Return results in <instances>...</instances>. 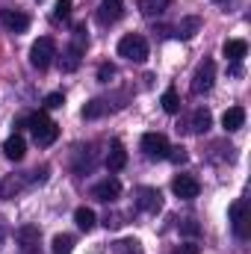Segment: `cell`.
I'll list each match as a JSON object with an SVG mask.
<instances>
[{"instance_id":"cell-1","label":"cell","mask_w":251,"mask_h":254,"mask_svg":"<svg viewBox=\"0 0 251 254\" xmlns=\"http://www.w3.org/2000/svg\"><path fill=\"white\" fill-rule=\"evenodd\" d=\"M27 127L33 130V139H36L39 148L54 145L57 136H60V127H57V122L48 119V113H36V116H30V119H27Z\"/></svg>"},{"instance_id":"cell-2","label":"cell","mask_w":251,"mask_h":254,"mask_svg":"<svg viewBox=\"0 0 251 254\" xmlns=\"http://www.w3.org/2000/svg\"><path fill=\"white\" fill-rule=\"evenodd\" d=\"M119 57H125L130 63H145L148 60V42H145V36H139V33L125 36L119 42Z\"/></svg>"},{"instance_id":"cell-3","label":"cell","mask_w":251,"mask_h":254,"mask_svg":"<svg viewBox=\"0 0 251 254\" xmlns=\"http://www.w3.org/2000/svg\"><path fill=\"white\" fill-rule=\"evenodd\" d=\"M54 57H57V45H54V39L42 36L39 42H33V48H30V65H33V68H39V71L51 68Z\"/></svg>"},{"instance_id":"cell-4","label":"cell","mask_w":251,"mask_h":254,"mask_svg":"<svg viewBox=\"0 0 251 254\" xmlns=\"http://www.w3.org/2000/svg\"><path fill=\"white\" fill-rule=\"evenodd\" d=\"M83 30H86V27H77V30H74V33H77V36H74V45H68L65 54H63V71H68V74L77 71L80 63H83V51H86V33H83Z\"/></svg>"},{"instance_id":"cell-5","label":"cell","mask_w":251,"mask_h":254,"mask_svg":"<svg viewBox=\"0 0 251 254\" xmlns=\"http://www.w3.org/2000/svg\"><path fill=\"white\" fill-rule=\"evenodd\" d=\"M213 80H216V63L204 60L192 74V95H207L213 89Z\"/></svg>"},{"instance_id":"cell-6","label":"cell","mask_w":251,"mask_h":254,"mask_svg":"<svg viewBox=\"0 0 251 254\" xmlns=\"http://www.w3.org/2000/svg\"><path fill=\"white\" fill-rule=\"evenodd\" d=\"M231 222H234V234L240 240H249L251 237V213H249V204L246 201H237L231 207Z\"/></svg>"},{"instance_id":"cell-7","label":"cell","mask_w":251,"mask_h":254,"mask_svg":"<svg viewBox=\"0 0 251 254\" xmlns=\"http://www.w3.org/2000/svg\"><path fill=\"white\" fill-rule=\"evenodd\" d=\"M142 151L148 160H166L169 154V139L163 133H145L142 136Z\"/></svg>"},{"instance_id":"cell-8","label":"cell","mask_w":251,"mask_h":254,"mask_svg":"<svg viewBox=\"0 0 251 254\" xmlns=\"http://www.w3.org/2000/svg\"><path fill=\"white\" fill-rule=\"evenodd\" d=\"M172 192H175L178 198H184V201H192V198H198L201 187H198V181H195L192 175H178V178L172 181Z\"/></svg>"},{"instance_id":"cell-9","label":"cell","mask_w":251,"mask_h":254,"mask_svg":"<svg viewBox=\"0 0 251 254\" xmlns=\"http://www.w3.org/2000/svg\"><path fill=\"white\" fill-rule=\"evenodd\" d=\"M125 15V0H101L98 6V21L107 27V24H116L119 18Z\"/></svg>"},{"instance_id":"cell-10","label":"cell","mask_w":251,"mask_h":254,"mask_svg":"<svg viewBox=\"0 0 251 254\" xmlns=\"http://www.w3.org/2000/svg\"><path fill=\"white\" fill-rule=\"evenodd\" d=\"M0 24H3L9 33H24V30L30 27V18H27L24 12H18V9H3V12H0Z\"/></svg>"},{"instance_id":"cell-11","label":"cell","mask_w":251,"mask_h":254,"mask_svg":"<svg viewBox=\"0 0 251 254\" xmlns=\"http://www.w3.org/2000/svg\"><path fill=\"white\" fill-rule=\"evenodd\" d=\"M92 195H95L98 201H116V198L122 195V184H119L116 178H107V181H101V184L92 187Z\"/></svg>"},{"instance_id":"cell-12","label":"cell","mask_w":251,"mask_h":254,"mask_svg":"<svg viewBox=\"0 0 251 254\" xmlns=\"http://www.w3.org/2000/svg\"><path fill=\"white\" fill-rule=\"evenodd\" d=\"M136 204H139V210H145V213H157V210L163 207V195L157 190H151V187H142Z\"/></svg>"},{"instance_id":"cell-13","label":"cell","mask_w":251,"mask_h":254,"mask_svg":"<svg viewBox=\"0 0 251 254\" xmlns=\"http://www.w3.org/2000/svg\"><path fill=\"white\" fill-rule=\"evenodd\" d=\"M125 166H127L125 145H122V142H113V145H110V154H107V169H110V172H122Z\"/></svg>"},{"instance_id":"cell-14","label":"cell","mask_w":251,"mask_h":254,"mask_svg":"<svg viewBox=\"0 0 251 254\" xmlns=\"http://www.w3.org/2000/svg\"><path fill=\"white\" fill-rule=\"evenodd\" d=\"M15 240H18V246H21L24 252H33V249L39 246V228H36V225H24V228H18Z\"/></svg>"},{"instance_id":"cell-15","label":"cell","mask_w":251,"mask_h":254,"mask_svg":"<svg viewBox=\"0 0 251 254\" xmlns=\"http://www.w3.org/2000/svg\"><path fill=\"white\" fill-rule=\"evenodd\" d=\"M243 125H246V110H243V107H231V110L222 116V127H225L228 133L240 130Z\"/></svg>"},{"instance_id":"cell-16","label":"cell","mask_w":251,"mask_h":254,"mask_svg":"<svg viewBox=\"0 0 251 254\" xmlns=\"http://www.w3.org/2000/svg\"><path fill=\"white\" fill-rule=\"evenodd\" d=\"M246 54H249V42H246V39H231V42H225V57H228L231 63H243Z\"/></svg>"},{"instance_id":"cell-17","label":"cell","mask_w":251,"mask_h":254,"mask_svg":"<svg viewBox=\"0 0 251 254\" xmlns=\"http://www.w3.org/2000/svg\"><path fill=\"white\" fill-rule=\"evenodd\" d=\"M24 151H27V145H24V136H21V133L9 136V139L3 142V154H6L9 160H21V157H24Z\"/></svg>"},{"instance_id":"cell-18","label":"cell","mask_w":251,"mask_h":254,"mask_svg":"<svg viewBox=\"0 0 251 254\" xmlns=\"http://www.w3.org/2000/svg\"><path fill=\"white\" fill-rule=\"evenodd\" d=\"M210 125H213L210 110H195V113H192V122H189V130H192V133H207Z\"/></svg>"},{"instance_id":"cell-19","label":"cell","mask_w":251,"mask_h":254,"mask_svg":"<svg viewBox=\"0 0 251 254\" xmlns=\"http://www.w3.org/2000/svg\"><path fill=\"white\" fill-rule=\"evenodd\" d=\"M169 9V0H139V12L154 18V15H163Z\"/></svg>"},{"instance_id":"cell-20","label":"cell","mask_w":251,"mask_h":254,"mask_svg":"<svg viewBox=\"0 0 251 254\" xmlns=\"http://www.w3.org/2000/svg\"><path fill=\"white\" fill-rule=\"evenodd\" d=\"M74 222H77L80 231H92V228H95V213H92L89 207H77V210H74Z\"/></svg>"},{"instance_id":"cell-21","label":"cell","mask_w":251,"mask_h":254,"mask_svg":"<svg viewBox=\"0 0 251 254\" xmlns=\"http://www.w3.org/2000/svg\"><path fill=\"white\" fill-rule=\"evenodd\" d=\"M198 30H201V18H195V15L192 18H184L178 24V39H192Z\"/></svg>"},{"instance_id":"cell-22","label":"cell","mask_w":251,"mask_h":254,"mask_svg":"<svg viewBox=\"0 0 251 254\" xmlns=\"http://www.w3.org/2000/svg\"><path fill=\"white\" fill-rule=\"evenodd\" d=\"M160 104H163V110H166L169 116H178V113H181V98H178V92H175V89H166Z\"/></svg>"},{"instance_id":"cell-23","label":"cell","mask_w":251,"mask_h":254,"mask_svg":"<svg viewBox=\"0 0 251 254\" xmlns=\"http://www.w3.org/2000/svg\"><path fill=\"white\" fill-rule=\"evenodd\" d=\"M71 3H74V0H57V6H54V12H51V21H54V24L68 21V15H71Z\"/></svg>"},{"instance_id":"cell-24","label":"cell","mask_w":251,"mask_h":254,"mask_svg":"<svg viewBox=\"0 0 251 254\" xmlns=\"http://www.w3.org/2000/svg\"><path fill=\"white\" fill-rule=\"evenodd\" d=\"M116 254H142V243L127 237V240H119L116 243Z\"/></svg>"},{"instance_id":"cell-25","label":"cell","mask_w":251,"mask_h":254,"mask_svg":"<svg viewBox=\"0 0 251 254\" xmlns=\"http://www.w3.org/2000/svg\"><path fill=\"white\" fill-rule=\"evenodd\" d=\"M71 246H74V237H68V234L54 237V254H71Z\"/></svg>"},{"instance_id":"cell-26","label":"cell","mask_w":251,"mask_h":254,"mask_svg":"<svg viewBox=\"0 0 251 254\" xmlns=\"http://www.w3.org/2000/svg\"><path fill=\"white\" fill-rule=\"evenodd\" d=\"M104 101H89L86 107H83V119H98V116H104Z\"/></svg>"},{"instance_id":"cell-27","label":"cell","mask_w":251,"mask_h":254,"mask_svg":"<svg viewBox=\"0 0 251 254\" xmlns=\"http://www.w3.org/2000/svg\"><path fill=\"white\" fill-rule=\"evenodd\" d=\"M63 104H65L63 92H51V95L45 98V107H48V110H57V107H63Z\"/></svg>"},{"instance_id":"cell-28","label":"cell","mask_w":251,"mask_h":254,"mask_svg":"<svg viewBox=\"0 0 251 254\" xmlns=\"http://www.w3.org/2000/svg\"><path fill=\"white\" fill-rule=\"evenodd\" d=\"M110 77H116V65H101V68H98V80H101V83H110Z\"/></svg>"},{"instance_id":"cell-29","label":"cell","mask_w":251,"mask_h":254,"mask_svg":"<svg viewBox=\"0 0 251 254\" xmlns=\"http://www.w3.org/2000/svg\"><path fill=\"white\" fill-rule=\"evenodd\" d=\"M166 157H169L172 163H187V151H184L181 145H178V148H169V154H166Z\"/></svg>"},{"instance_id":"cell-30","label":"cell","mask_w":251,"mask_h":254,"mask_svg":"<svg viewBox=\"0 0 251 254\" xmlns=\"http://www.w3.org/2000/svg\"><path fill=\"white\" fill-rule=\"evenodd\" d=\"M198 222H192V219H187V222H181V234H187V237H198Z\"/></svg>"},{"instance_id":"cell-31","label":"cell","mask_w":251,"mask_h":254,"mask_svg":"<svg viewBox=\"0 0 251 254\" xmlns=\"http://www.w3.org/2000/svg\"><path fill=\"white\" fill-rule=\"evenodd\" d=\"M172 254H201V246H195V243H184V246H178Z\"/></svg>"},{"instance_id":"cell-32","label":"cell","mask_w":251,"mask_h":254,"mask_svg":"<svg viewBox=\"0 0 251 254\" xmlns=\"http://www.w3.org/2000/svg\"><path fill=\"white\" fill-rule=\"evenodd\" d=\"M216 3H228V0H216Z\"/></svg>"}]
</instances>
